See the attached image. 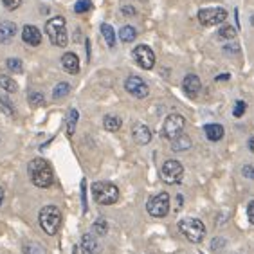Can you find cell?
Wrapping results in <instances>:
<instances>
[{
    "label": "cell",
    "mask_w": 254,
    "mask_h": 254,
    "mask_svg": "<svg viewBox=\"0 0 254 254\" xmlns=\"http://www.w3.org/2000/svg\"><path fill=\"white\" fill-rule=\"evenodd\" d=\"M27 171H29V177L33 181L34 186L38 188H51L54 182V173L51 164L45 159H33L27 166Z\"/></svg>",
    "instance_id": "cell-1"
},
{
    "label": "cell",
    "mask_w": 254,
    "mask_h": 254,
    "mask_svg": "<svg viewBox=\"0 0 254 254\" xmlns=\"http://www.w3.org/2000/svg\"><path fill=\"white\" fill-rule=\"evenodd\" d=\"M38 222L47 235L54 236L60 231V225H62V213L56 205H45L44 209L40 211Z\"/></svg>",
    "instance_id": "cell-2"
},
{
    "label": "cell",
    "mask_w": 254,
    "mask_h": 254,
    "mask_svg": "<svg viewBox=\"0 0 254 254\" xmlns=\"http://www.w3.org/2000/svg\"><path fill=\"white\" fill-rule=\"evenodd\" d=\"M45 33L49 34L53 45L58 47H65L68 44V34H67V25H65L64 16H54V18L47 20L45 24Z\"/></svg>",
    "instance_id": "cell-3"
},
{
    "label": "cell",
    "mask_w": 254,
    "mask_h": 254,
    "mask_svg": "<svg viewBox=\"0 0 254 254\" xmlns=\"http://www.w3.org/2000/svg\"><path fill=\"white\" fill-rule=\"evenodd\" d=\"M92 195L101 205H112L119 200V190L112 182H96L92 186Z\"/></svg>",
    "instance_id": "cell-4"
},
{
    "label": "cell",
    "mask_w": 254,
    "mask_h": 254,
    "mask_svg": "<svg viewBox=\"0 0 254 254\" xmlns=\"http://www.w3.org/2000/svg\"><path fill=\"white\" fill-rule=\"evenodd\" d=\"M179 229L191 244H200L205 238V225L198 218H184L179 222Z\"/></svg>",
    "instance_id": "cell-5"
},
{
    "label": "cell",
    "mask_w": 254,
    "mask_h": 254,
    "mask_svg": "<svg viewBox=\"0 0 254 254\" xmlns=\"http://www.w3.org/2000/svg\"><path fill=\"white\" fill-rule=\"evenodd\" d=\"M184 127H186V119L182 118L181 114H170L166 121H164V125H162V135L170 139V141H173L179 135H182Z\"/></svg>",
    "instance_id": "cell-6"
},
{
    "label": "cell",
    "mask_w": 254,
    "mask_h": 254,
    "mask_svg": "<svg viewBox=\"0 0 254 254\" xmlns=\"http://www.w3.org/2000/svg\"><path fill=\"white\" fill-rule=\"evenodd\" d=\"M184 177V168L179 161H166L161 168V179L166 184H179Z\"/></svg>",
    "instance_id": "cell-7"
},
{
    "label": "cell",
    "mask_w": 254,
    "mask_h": 254,
    "mask_svg": "<svg viewBox=\"0 0 254 254\" xmlns=\"http://www.w3.org/2000/svg\"><path fill=\"white\" fill-rule=\"evenodd\" d=\"M146 209L148 213L155 218H162V216L168 215V211H170V195L168 193H159V195L152 196L146 204Z\"/></svg>",
    "instance_id": "cell-8"
},
{
    "label": "cell",
    "mask_w": 254,
    "mask_h": 254,
    "mask_svg": "<svg viewBox=\"0 0 254 254\" xmlns=\"http://www.w3.org/2000/svg\"><path fill=\"white\" fill-rule=\"evenodd\" d=\"M225 18H227V11L224 7H205V9L198 11V20H200L202 25H218L224 24Z\"/></svg>",
    "instance_id": "cell-9"
},
{
    "label": "cell",
    "mask_w": 254,
    "mask_h": 254,
    "mask_svg": "<svg viewBox=\"0 0 254 254\" xmlns=\"http://www.w3.org/2000/svg\"><path fill=\"white\" fill-rule=\"evenodd\" d=\"M133 60L139 67L146 68V70L153 68V65H155V54L148 45H137L133 49Z\"/></svg>",
    "instance_id": "cell-10"
},
{
    "label": "cell",
    "mask_w": 254,
    "mask_h": 254,
    "mask_svg": "<svg viewBox=\"0 0 254 254\" xmlns=\"http://www.w3.org/2000/svg\"><path fill=\"white\" fill-rule=\"evenodd\" d=\"M125 88H127L128 94H132L133 98L137 99H144L148 98L150 94V88L144 83V79H141L139 76H130V78L125 81Z\"/></svg>",
    "instance_id": "cell-11"
},
{
    "label": "cell",
    "mask_w": 254,
    "mask_h": 254,
    "mask_svg": "<svg viewBox=\"0 0 254 254\" xmlns=\"http://www.w3.org/2000/svg\"><path fill=\"white\" fill-rule=\"evenodd\" d=\"M22 40H24L27 45H36L42 44V33H40L38 27H34V25H25L24 29H22Z\"/></svg>",
    "instance_id": "cell-12"
},
{
    "label": "cell",
    "mask_w": 254,
    "mask_h": 254,
    "mask_svg": "<svg viewBox=\"0 0 254 254\" xmlns=\"http://www.w3.org/2000/svg\"><path fill=\"white\" fill-rule=\"evenodd\" d=\"M132 135H133V141L137 144H148V142L152 141V132H150V128L146 125H142V123H137L135 127L132 128Z\"/></svg>",
    "instance_id": "cell-13"
},
{
    "label": "cell",
    "mask_w": 254,
    "mask_h": 254,
    "mask_svg": "<svg viewBox=\"0 0 254 254\" xmlns=\"http://www.w3.org/2000/svg\"><path fill=\"white\" fill-rule=\"evenodd\" d=\"M200 88H202V83H200V79H198V76L188 74L186 78H184V92H186L190 98H195L196 94L200 92Z\"/></svg>",
    "instance_id": "cell-14"
},
{
    "label": "cell",
    "mask_w": 254,
    "mask_h": 254,
    "mask_svg": "<svg viewBox=\"0 0 254 254\" xmlns=\"http://www.w3.org/2000/svg\"><path fill=\"white\" fill-rule=\"evenodd\" d=\"M62 65H64L65 72H68V74L79 72V58L74 53H65L64 58H62Z\"/></svg>",
    "instance_id": "cell-15"
},
{
    "label": "cell",
    "mask_w": 254,
    "mask_h": 254,
    "mask_svg": "<svg viewBox=\"0 0 254 254\" xmlns=\"http://www.w3.org/2000/svg\"><path fill=\"white\" fill-rule=\"evenodd\" d=\"M16 33V25L13 22H0V44H7L15 38Z\"/></svg>",
    "instance_id": "cell-16"
},
{
    "label": "cell",
    "mask_w": 254,
    "mask_h": 254,
    "mask_svg": "<svg viewBox=\"0 0 254 254\" xmlns=\"http://www.w3.org/2000/svg\"><path fill=\"white\" fill-rule=\"evenodd\" d=\"M204 132L209 141L216 142L224 137V127H222V125H216V123H211V125H205L204 127Z\"/></svg>",
    "instance_id": "cell-17"
},
{
    "label": "cell",
    "mask_w": 254,
    "mask_h": 254,
    "mask_svg": "<svg viewBox=\"0 0 254 254\" xmlns=\"http://www.w3.org/2000/svg\"><path fill=\"white\" fill-rule=\"evenodd\" d=\"M81 251H83V254H99L98 240H94V236L90 235H85L81 238Z\"/></svg>",
    "instance_id": "cell-18"
},
{
    "label": "cell",
    "mask_w": 254,
    "mask_h": 254,
    "mask_svg": "<svg viewBox=\"0 0 254 254\" xmlns=\"http://www.w3.org/2000/svg\"><path fill=\"white\" fill-rule=\"evenodd\" d=\"M171 148H173L175 152H186V150H190L191 148V139L182 133V135H179L177 139L171 141Z\"/></svg>",
    "instance_id": "cell-19"
},
{
    "label": "cell",
    "mask_w": 254,
    "mask_h": 254,
    "mask_svg": "<svg viewBox=\"0 0 254 254\" xmlns=\"http://www.w3.org/2000/svg\"><path fill=\"white\" fill-rule=\"evenodd\" d=\"M103 127H105V130H108V132H118L119 128H121V119H119L118 116H105Z\"/></svg>",
    "instance_id": "cell-20"
},
{
    "label": "cell",
    "mask_w": 254,
    "mask_h": 254,
    "mask_svg": "<svg viewBox=\"0 0 254 254\" xmlns=\"http://www.w3.org/2000/svg\"><path fill=\"white\" fill-rule=\"evenodd\" d=\"M119 38H121L125 44H130V42H133V40L137 38V31L133 29L132 25H125V27H121V31H119Z\"/></svg>",
    "instance_id": "cell-21"
},
{
    "label": "cell",
    "mask_w": 254,
    "mask_h": 254,
    "mask_svg": "<svg viewBox=\"0 0 254 254\" xmlns=\"http://www.w3.org/2000/svg\"><path fill=\"white\" fill-rule=\"evenodd\" d=\"M101 33H103V36H105V42H107L108 47H116V33H114L112 25L103 24L101 25Z\"/></svg>",
    "instance_id": "cell-22"
},
{
    "label": "cell",
    "mask_w": 254,
    "mask_h": 254,
    "mask_svg": "<svg viewBox=\"0 0 254 254\" xmlns=\"http://www.w3.org/2000/svg\"><path fill=\"white\" fill-rule=\"evenodd\" d=\"M0 87L4 88L5 92H16L18 90V85L13 78L9 76H0Z\"/></svg>",
    "instance_id": "cell-23"
},
{
    "label": "cell",
    "mask_w": 254,
    "mask_h": 254,
    "mask_svg": "<svg viewBox=\"0 0 254 254\" xmlns=\"http://www.w3.org/2000/svg\"><path fill=\"white\" fill-rule=\"evenodd\" d=\"M68 92H70V85L65 83V81H62V83H58L56 87H54L53 98L54 99H62V98H65V96H67Z\"/></svg>",
    "instance_id": "cell-24"
},
{
    "label": "cell",
    "mask_w": 254,
    "mask_h": 254,
    "mask_svg": "<svg viewBox=\"0 0 254 254\" xmlns=\"http://www.w3.org/2000/svg\"><path fill=\"white\" fill-rule=\"evenodd\" d=\"M76 123H78V110L72 108L70 112H68V118H67V133L68 135H72L74 130H76Z\"/></svg>",
    "instance_id": "cell-25"
},
{
    "label": "cell",
    "mask_w": 254,
    "mask_h": 254,
    "mask_svg": "<svg viewBox=\"0 0 254 254\" xmlns=\"http://www.w3.org/2000/svg\"><path fill=\"white\" fill-rule=\"evenodd\" d=\"M92 9V0H78L76 5H74V11L81 15V13H87V11Z\"/></svg>",
    "instance_id": "cell-26"
},
{
    "label": "cell",
    "mask_w": 254,
    "mask_h": 254,
    "mask_svg": "<svg viewBox=\"0 0 254 254\" xmlns=\"http://www.w3.org/2000/svg\"><path fill=\"white\" fill-rule=\"evenodd\" d=\"M218 36L224 40H233L236 36V29L231 25H222L220 31H218Z\"/></svg>",
    "instance_id": "cell-27"
},
{
    "label": "cell",
    "mask_w": 254,
    "mask_h": 254,
    "mask_svg": "<svg viewBox=\"0 0 254 254\" xmlns=\"http://www.w3.org/2000/svg\"><path fill=\"white\" fill-rule=\"evenodd\" d=\"M5 65H7V68H9L11 72H15V74H20L24 70V65H22V62H20L18 58H9L5 62Z\"/></svg>",
    "instance_id": "cell-28"
},
{
    "label": "cell",
    "mask_w": 254,
    "mask_h": 254,
    "mask_svg": "<svg viewBox=\"0 0 254 254\" xmlns=\"http://www.w3.org/2000/svg\"><path fill=\"white\" fill-rule=\"evenodd\" d=\"M94 231L98 233L99 236H105L107 235V231H108V225H107V222L103 220V218H99L96 224H94Z\"/></svg>",
    "instance_id": "cell-29"
},
{
    "label": "cell",
    "mask_w": 254,
    "mask_h": 254,
    "mask_svg": "<svg viewBox=\"0 0 254 254\" xmlns=\"http://www.w3.org/2000/svg\"><path fill=\"white\" fill-rule=\"evenodd\" d=\"M29 103L33 105V107H42V105L45 103V99H44V96H42L40 92H33L29 96Z\"/></svg>",
    "instance_id": "cell-30"
},
{
    "label": "cell",
    "mask_w": 254,
    "mask_h": 254,
    "mask_svg": "<svg viewBox=\"0 0 254 254\" xmlns=\"http://www.w3.org/2000/svg\"><path fill=\"white\" fill-rule=\"evenodd\" d=\"M245 108H247V105H245L244 101H236L235 110H233V114H235V118H242V116L245 114Z\"/></svg>",
    "instance_id": "cell-31"
},
{
    "label": "cell",
    "mask_w": 254,
    "mask_h": 254,
    "mask_svg": "<svg viewBox=\"0 0 254 254\" xmlns=\"http://www.w3.org/2000/svg\"><path fill=\"white\" fill-rule=\"evenodd\" d=\"M0 107H2V110H4L7 116H13V112H15V110H13V107L9 105V101H7L5 98H0Z\"/></svg>",
    "instance_id": "cell-32"
},
{
    "label": "cell",
    "mask_w": 254,
    "mask_h": 254,
    "mask_svg": "<svg viewBox=\"0 0 254 254\" xmlns=\"http://www.w3.org/2000/svg\"><path fill=\"white\" fill-rule=\"evenodd\" d=\"M2 4H4L9 11H13V9H16V7H20L22 0H2Z\"/></svg>",
    "instance_id": "cell-33"
},
{
    "label": "cell",
    "mask_w": 254,
    "mask_h": 254,
    "mask_svg": "<svg viewBox=\"0 0 254 254\" xmlns=\"http://www.w3.org/2000/svg\"><path fill=\"white\" fill-rule=\"evenodd\" d=\"M247 216H249V222L254 225V200L249 202V205H247Z\"/></svg>",
    "instance_id": "cell-34"
},
{
    "label": "cell",
    "mask_w": 254,
    "mask_h": 254,
    "mask_svg": "<svg viewBox=\"0 0 254 254\" xmlns=\"http://www.w3.org/2000/svg\"><path fill=\"white\" fill-rule=\"evenodd\" d=\"M242 173H244V177H247V179H254V166H244Z\"/></svg>",
    "instance_id": "cell-35"
},
{
    "label": "cell",
    "mask_w": 254,
    "mask_h": 254,
    "mask_svg": "<svg viewBox=\"0 0 254 254\" xmlns=\"http://www.w3.org/2000/svg\"><path fill=\"white\" fill-rule=\"evenodd\" d=\"M123 13L125 15H135V9H132V7H123Z\"/></svg>",
    "instance_id": "cell-36"
},
{
    "label": "cell",
    "mask_w": 254,
    "mask_h": 254,
    "mask_svg": "<svg viewBox=\"0 0 254 254\" xmlns=\"http://www.w3.org/2000/svg\"><path fill=\"white\" fill-rule=\"evenodd\" d=\"M225 79H229V74H222V76H218L216 81H225Z\"/></svg>",
    "instance_id": "cell-37"
},
{
    "label": "cell",
    "mask_w": 254,
    "mask_h": 254,
    "mask_svg": "<svg viewBox=\"0 0 254 254\" xmlns=\"http://www.w3.org/2000/svg\"><path fill=\"white\" fill-rule=\"evenodd\" d=\"M249 150L254 153V137H251V139H249Z\"/></svg>",
    "instance_id": "cell-38"
},
{
    "label": "cell",
    "mask_w": 254,
    "mask_h": 254,
    "mask_svg": "<svg viewBox=\"0 0 254 254\" xmlns=\"http://www.w3.org/2000/svg\"><path fill=\"white\" fill-rule=\"evenodd\" d=\"M2 202H4V188L0 186V205H2Z\"/></svg>",
    "instance_id": "cell-39"
},
{
    "label": "cell",
    "mask_w": 254,
    "mask_h": 254,
    "mask_svg": "<svg viewBox=\"0 0 254 254\" xmlns=\"http://www.w3.org/2000/svg\"><path fill=\"white\" fill-rule=\"evenodd\" d=\"M251 24H253V25H254V15H253V16H251Z\"/></svg>",
    "instance_id": "cell-40"
}]
</instances>
